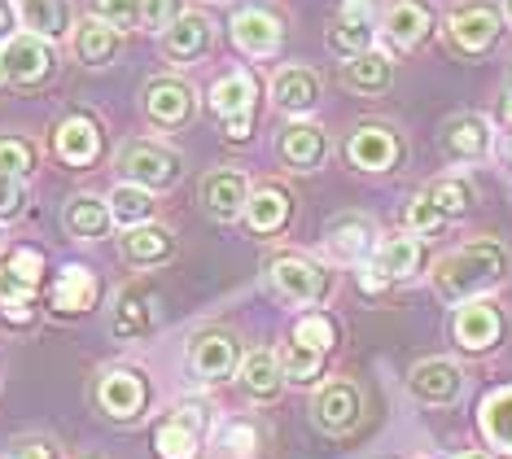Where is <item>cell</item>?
I'll list each match as a JSON object with an SVG mask.
<instances>
[{
  "label": "cell",
  "mask_w": 512,
  "mask_h": 459,
  "mask_svg": "<svg viewBox=\"0 0 512 459\" xmlns=\"http://www.w3.org/2000/svg\"><path fill=\"white\" fill-rule=\"evenodd\" d=\"M456 459H486V455H482V451H460Z\"/></svg>",
  "instance_id": "681fc988"
},
{
  "label": "cell",
  "mask_w": 512,
  "mask_h": 459,
  "mask_svg": "<svg viewBox=\"0 0 512 459\" xmlns=\"http://www.w3.org/2000/svg\"><path fill=\"white\" fill-rule=\"evenodd\" d=\"M294 341H302V346H311V350L324 355V350L337 341V328H333L329 315H302L298 328H294Z\"/></svg>",
  "instance_id": "b9f144b4"
},
{
  "label": "cell",
  "mask_w": 512,
  "mask_h": 459,
  "mask_svg": "<svg viewBox=\"0 0 512 459\" xmlns=\"http://www.w3.org/2000/svg\"><path fill=\"white\" fill-rule=\"evenodd\" d=\"M97 276L88 272V267H66L62 276H57V285H53V306L57 311H66V315H75V311H88L92 302H97Z\"/></svg>",
  "instance_id": "1f68e13d"
},
{
  "label": "cell",
  "mask_w": 512,
  "mask_h": 459,
  "mask_svg": "<svg viewBox=\"0 0 512 459\" xmlns=\"http://www.w3.org/2000/svg\"><path fill=\"white\" fill-rule=\"evenodd\" d=\"M36 171V145L22 136H0V175H14V180H22V175Z\"/></svg>",
  "instance_id": "f35d334b"
},
{
  "label": "cell",
  "mask_w": 512,
  "mask_h": 459,
  "mask_svg": "<svg viewBox=\"0 0 512 459\" xmlns=\"http://www.w3.org/2000/svg\"><path fill=\"white\" fill-rule=\"evenodd\" d=\"M106 206H110V219H119L123 228H141V223L154 215V193L136 188V184H119Z\"/></svg>",
  "instance_id": "8d00e7d4"
},
{
  "label": "cell",
  "mask_w": 512,
  "mask_h": 459,
  "mask_svg": "<svg viewBox=\"0 0 512 459\" xmlns=\"http://www.w3.org/2000/svg\"><path fill=\"white\" fill-rule=\"evenodd\" d=\"M224 446L232 455H250V446H254V429L250 425H232L228 433H224Z\"/></svg>",
  "instance_id": "7dc6e473"
},
{
  "label": "cell",
  "mask_w": 512,
  "mask_h": 459,
  "mask_svg": "<svg viewBox=\"0 0 512 459\" xmlns=\"http://www.w3.org/2000/svg\"><path fill=\"white\" fill-rule=\"evenodd\" d=\"M359 390L351 381H333V385H324L320 398H316V420L329 433H346L359 420Z\"/></svg>",
  "instance_id": "603a6c76"
},
{
  "label": "cell",
  "mask_w": 512,
  "mask_h": 459,
  "mask_svg": "<svg viewBox=\"0 0 512 459\" xmlns=\"http://www.w3.org/2000/svg\"><path fill=\"white\" fill-rule=\"evenodd\" d=\"M246 202H250V184L241 171H211L202 180V206L211 219L232 223L241 210H246Z\"/></svg>",
  "instance_id": "4fadbf2b"
},
{
  "label": "cell",
  "mask_w": 512,
  "mask_h": 459,
  "mask_svg": "<svg viewBox=\"0 0 512 459\" xmlns=\"http://www.w3.org/2000/svg\"><path fill=\"white\" fill-rule=\"evenodd\" d=\"M145 381H141V372H132V368H110L106 376L97 381V403L106 416L114 420H132V416H141V407H145Z\"/></svg>",
  "instance_id": "7c38bea8"
},
{
  "label": "cell",
  "mask_w": 512,
  "mask_h": 459,
  "mask_svg": "<svg viewBox=\"0 0 512 459\" xmlns=\"http://www.w3.org/2000/svg\"><path fill=\"white\" fill-rule=\"evenodd\" d=\"M447 31L464 53H482L499 40V14L482 0H469V5H456L447 14Z\"/></svg>",
  "instance_id": "9c48e42d"
},
{
  "label": "cell",
  "mask_w": 512,
  "mask_h": 459,
  "mask_svg": "<svg viewBox=\"0 0 512 459\" xmlns=\"http://www.w3.org/2000/svg\"><path fill=\"white\" fill-rule=\"evenodd\" d=\"M508 92H512V66H508Z\"/></svg>",
  "instance_id": "816d5d0a"
},
{
  "label": "cell",
  "mask_w": 512,
  "mask_h": 459,
  "mask_svg": "<svg viewBox=\"0 0 512 459\" xmlns=\"http://www.w3.org/2000/svg\"><path fill=\"white\" fill-rule=\"evenodd\" d=\"M272 101L285 114H311L320 105V75L307 66H281L272 79Z\"/></svg>",
  "instance_id": "5bb4252c"
},
{
  "label": "cell",
  "mask_w": 512,
  "mask_h": 459,
  "mask_svg": "<svg viewBox=\"0 0 512 459\" xmlns=\"http://www.w3.org/2000/svg\"><path fill=\"white\" fill-rule=\"evenodd\" d=\"M342 79H346V88L364 92V97H377V92H386V88H390V79H394V62H390L386 53L368 49V53H359V57H351V62H346Z\"/></svg>",
  "instance_id": "f546056e"
},
{
  "label": "cell",
  "mask_w": 512,
  "mask_h": 459,
  "mask_svg": "<svg viewBox=\"0 0 512 459\" xmlns=\"http://www.w3.org/2000/svg\"><path fill=\"white\" fill-rule=\"evenodd\" d=\"M154 324H158L154 293L141 289V285L123 289V293H119V302H114V320H110L114 333H119V337H145Z\"/></svg>",
  "instance_id": "7402d4cb"
},
{
  "label": "cell",
  "mask_w": 512,
  "mask_h": 459,
  "mask_svg": "<svg viewBox=\"0 0 512 459\" xmlns=\"http://www.w3.org/2000/svg\"><path fill=\"white\" fill-rule=\"evenodd\" d=\"M482 429H486V438H491V446L512 455V385L495 390L482 403Z\"/></svg>",
  "instance_id": "836d02e7"
},
{
  "label": "cell",
  "mask_w": 512,
  "mask_h": 459,
  "mask_svg": "<svg viewBox=\"0 0 512 459\" xmlns=\"http://www.w3.org/2000/svg\"><path fill=\"white\" fill-rule=\"evenodd\" d=\"M92 18L114 31L141 27V0H92Z\"/></svg>",
  "instance_id": "60d3db41"
},
{
  "label": "cell",
  "mask_w": 512,
  "mask_h": 459,
  "mask_svg": "<svg viewBox=\"0 0 512 459\" xmlns=\"http://www.w3.org/2000/svg\"><path fill=\"white\" fill-rule=\"evenodd\" d=\"M202 429H206V411L202 407H176L154 429V451H158V459H197Z\"/></svg>",
  "instance_id": "ba28073f"
},
{
  "label": "cell",
  "mask_w": 512,
  "mask_h": 459,
  "mask_svg": "<svg viewBox=\"0 0 512 459\" xmlns=\"http://www.w3.org/2000/svg\"><path fill=\"white\" fill-rule=\"evenodd\" d=\"M119 31L106 27V22H97V18H84L75 27V57L84 66H110L114 57H119Z\"/></svg>",
  "instance_id": "f1b7e54d"
},
{
  "label": "cell",
  "mask_w": 512,
  "mask_h": 459,
  "mask_svg": "<svg viewBox=\"0 0 512 459\" xmlns=\"http://www.w3.org/2000/svg\"><path fill=\"white\" fill-rule=\"evenodd\" d=\"M184 14L180 0H141V27L145 31H167Z\"/></svg>",
  "instance_id": "7bdbcfd3"
},
{
  "label": "cell",
  "mask_w": 512,
  "mask_h": 459,
  "mask_svg": "<svg viewBox=\"0 0 512 459\" xmlns=\"http://www.w3.org/2000/svg\"><path fill=\"white\" fill-rule=\"evenodd\" d=\"M421 263V245L412 237H390L377 245V276L381 280H403L412 276V267Z\"/></svg>",
  "instance_id": "d590c367"
},
{
  "label": "cell",
  "mask_w": 512,
  "mask_h": 459,
  "mask_svg": "<svg viewBox=\"0 0 512 459\" xmlns=\"http://www.w3.org/2000/svg\"><path fill=\"white\" fill-rule=\"evenodd\" d=\"M508 267H512V254L499 241L482 237V241H469V245H460L456 254L442 258V263L434 267V289L451 302L477 298L482 289L499 285V280L508 276Z\"/></svg>",
  "instance_id": "6da1fadb"
},
{
  "label": "cell",
  "mask_w": 512,
  "mask_h": 459,
  "mask_svg": "<svg viewBox=\"0 0 512 459\" xmlns=\"http://www.w3.org/2000/svg\"><path fill=\"white\" fill-rule=\"evenodd\" d=\"M211 110L215 119L224 123L228 136H250V123H254V79L246 70H232L219 84L211 88Z\"/></svg>",
  "instance_id": "5b68a950"
},
{
  "label": "cell",
  "mask_w": 512,
  "mask_h": 459,
  "mask_svg": "<svg viewBox=\"0 0 512 459\" xmlns=\"http://www.w3.org/2000/svg\"><path fill=\"white\" fill-rule=\"evenodd\" d=\"M232 40L241 44V53L267 57L281 44V22H276V14H267V9H241L232 18Z\"/></svg>",
  "instance_id": "ffe728a7"
},
{
  "label": "cell",
  "mask_w": 512,
  "mask_h": 459,
  "mask_svg": "<svg viewBox=\"0 0 512 459\" xmlns=\"http://www.w3.org/2000/svg\"><path fill=\"white\" fill-rule=\"evenodd\" d=\"M412 394L421 398V403H451V398L460 394V368L447 359H425L416 363L412 372Z\"/></svg>",
  "instance_id": "d4e9b609"
},
{
  "label": "cell",
  "mask_w": 512,
  "mask_h": 459,
  "mask_svg": "<svg viewBox=\"0 0 512 459\" xmlns=\"http://www.w3.org/2000/svg\"><path fill=\"white\" fill-rule=\"evenodd\" d=\"M377 250V228L364 215H337L329 223V254L337 263H364Z\"/></svg>",
  "instance_id": "e0dca14e"
},
{
  "label": "cell",
  "mask_w": 512,
  "mask_h": 459,
  "mask_svg": "<svg viewBox=\"0 0 512 459\" xmlns=\"http://www.w3.org/2000/svg\"><path fill=\"white\" fill-rule=\"evenodd\" d=\"M44 258L36 250H14L0 263V306H5L9 320H31V298L40 289Z\"/></svg>",
  "instance_id": "277c9868"
},
{
  "label": "cell",
  "mask_w": 512,
  "mask_h": 459,
  "mask_svg": "<svg viewBox=\"0 0 512 459\" xmlns=\"http://www.w3.org/2000/svg\"><path fill=\"white\" fill-rule=\"evenodd\" d=\"M442 145H447L451 158H482L486 149H491V123L482 119V114H460V119L447 123V132H442Z\"/></svg>",
  "instance_id": "4316f807"
},
{
  "label": "cell",
  "mask_w": 512,
  "mask_h": 459,
  "mask_svg": "<svg viewBox=\"0 0 512 459\" xmlns=\"http://www.w3.org/2000/svg\"><path fill=\"white\" fill-rule=\"evenodd\" d=\"M171 250H176V241H171L167 228H158V223H141V228H127L123 237V258L136 267H154V263H167Z\"/></svg>",
  "instance_id": "83f0119b"
},
{
  "label": "cell",
  "mask_w": 512,
  "mask_h": 459,
  "mask_svg": "<svg viewBox=\"0 0 512 459\" xmlns=\"http://www.w3.org/2000/svg\"><path fill=\"white\" fill-rule=\"evenodd\" d=\"M425 197L438 206V215H442V219H451V215H464V210H469V202H473V188L464 184V180H438Z\"/></svg>",
  "instance_id": "ab89813d"
},
{
  "label": "cell",
  "mask_w": 512,
  "mask_h": 459,
  "mask_svg": "<svg viewBox=\"0 0 512 459\" xmlns=\"http://www.w3.org/2000/svg\"><path fill=\"white\" fill-rule=\"evenodd\" d=\"M53 153L66 167H92L101 153V123L92 114H71V119L57 123L53 132Z\"/></svg>",
  "instance_id": "30bf717a"
},
{
  "label": "cell",
  "mask_w": 512,
  "mask_h": 459,
  "mask_svg": "<svg viewBox=\"0 0 512 459\" xmlns=\"http://www.w3.org/2000/svg\"><path fill=\"white\" fill-rule=\"evenodd\" d=\"M276 363H281L285 381H298V385H307V381H316L320 376V350L302 346V341H289L281 355H276Z\"/></svg>",
  "instance_id": "74e56055"
},
{
  "label": "cell",
  "mask_w": 512,
  "mask_h": 459,
  "mask_svg": "<svg viewBox=\"0 0 512 459\" xmlns=\"http://www.w3.org/2000/svg\"><path fill=\"white\" fill-rule=\"evenodd\" d=\"M285 167L294 171H316L324 162V153H329V136H324L320 123H289L281 132V145H276Z\"/></svg>",
  "instance_id": "2e32d148"
},
{
  "label": "cell",
  "mask_w": 512,
  "mask_h": 459,
  "mask_svg": "<svg viewBox=\"0 0 512 459\" xmlns=\"http://www.w3.org/2000/svg\"><path fill=\"white\" fill-rule=\"evenodd\" d=\"M372 40H377V22H372L368 5H346L342 14L333 18V27H329V44L337 53H346V57L368 53Z\"/></svg>",
  "instance_id": "d6986e66"
},
{
  "label": "cell",
  "mask_w": 512,
  "mask_h": 459,
  "mask_svg": "<svg viewBox=\"0 0 512 459\" xmlns=\"http://www.w3.org/2000/svg\"><path fill=\"white\" fill-rule=\"evenodd\" d=\"M386 35L399 44V49H416V44L429 35V9L421 0H399V5H390Z\"/></svg>",
  "instance_id": "4dcf8cb0"
},
{
  "label": "cell",
  "mask_w": 512,
  "mask_h": 459,
  "mask_svg": "<svg viewBox=\"0 0 512 459\" xmlns=\"http://www.w3.org/2000/svg\"><path fill=\"white\" fill-rule=\"evenodd\" d=\"M237 363H241L237 337L219 333V328H211V333H197L189 341V372L197 376V381H206V385L228 381V376L237 372Z\"/></svg>",
  "instance_id": "8992f818"
},
{
  "label": "cell",
  "mask_w": 512,
  "mask_h": 459,
  "mask_svg": "<svg viewBox=\"0 0 512 459\" xmlns=\"http://www.w3.org/2000/svg\"><path fill=\"white\" fill-rule=\"evenodd\" d=\"M346 5H364V0H346Z\"/></svg>",
  "instance_id": "f5cc1de1"
},
{
  "label": "cell",
  "mask_w": 512,
  "mask_h": 459,
  "mask_svg": "<svg viewBox=\"0 0 512 459\" xmlns=\"http://www.w3.org/2000/svg\"><path fill=\"white\" fill-rule=\"evenodd\" d=\"M499 333H504V315H499V306L495 302H482V298H473V302H464L460 306V315H456V341L464 350H491Z\"/></svg>",
  "instance_id": "9a60e30c"
},
{
  "label": "cell",
  "mask_w": 512,
  "mask_h": 459,
  "mask_svg": "<svg viewBox=\"0 0 512 459\" xmlns=\"http://www.w3.org/2000/svg\"><path fill=\"white\" fill-rule=\"evenodd\" d=\"M346 153H351V162H355L359 171H386L390 162L399 158V140H394L390 127L364 123V127H359V132L351 136Z\"/></svg>",
  "instance_id": "44dd1931"
},
{
  "label": "cell",
  "mask_w": 512,
  "mask_h": 459,
  "mask_svg": "<svg viewBox=\"0 0 512 459\" xmlns=\"http://www.w3.org/2000/svg\"><path fill=\"white\" fill-rule=\"evenodd\" d=\"M246 215H250V228L254 232L285 228V219H289V193H285V188H276V184H263L259 193H250Z\"/></svg>",
  "instance_id": "d6a6232c"
},
{
  "label": "cell",
  "mask_w": 512,
  "mask_h": 459,
  "mask_svg": "<svg viewBox=\"0 0 512 459\" xmlns=\"http://www.w3.org/2000/svg\"><path fill=\"white\" fill-rule=\"evenodd\" d=\"M14 9L27 22V31L40 40H62L71 31V5L66 0H14Z\"/></svg>",
  "instance_id": "484cf974"
},
{
  "label": "cell",
  "mask_w": 512,
  "mask_h": 459,
  "mask_svg": "<svg viewBox=\"0 0 512 459\" xmlns=\"http://www.w3.org/2000/svg\"><path fill=\"white\" fill-rule=\"evenodd\" d=\"M241 381H246V390L254 398H276L285 376H281V363H276L272 350H254V355L241 363Z\"/></svg>",
  "instance_id": "e575fe53"
},
{
  "label": "cell",
  "mask_w": 512,
  "mask_h": 459,
  "mask_svg": "<svg viewBox=\"0 0 512 459\" xmlns=\"http://www.w3.org/2000/svg\"><path fill=\"white\" fill-rule=\"evenodd\" d=\"M22 206H27L22 180H14V175H0V219H18Z\"/></svg>",
  "instance_id": "f6af8a7d"
},
{
  "label": "cell",
  "mask_w": 512,
  "mask_h": 459,
  "mask_svg": "<svg viewBox=\"0 0 512 459\" xmlns=\"http://www.w3.org/2000/svg\"><path fill=\"white\" fill-rule=\"evenodd\" d=\"M272 280L289 302H302V306H316V302H324V293H329V272H324L320 263H311V258H298V254L276 258Z\"/></svg>",
  "instance_id": "52a82bcc"
},
{
  "label": "cell",
  "mask_w": 512,
  "mask_h": 459,
  "mask_svg": "<svg viewBox=\"0 0 512 459\" xmlns=\"http://www.w3.org/2000/svg\"><path fill=\"white\" fill-rule=\"evenodd\" d=\"M504 14H508V22H512V0H504Z\"/></svg>",
  "instance_id": "f907efd6"
},
{
  "label": "cell",
  "mask_w": 512,
  "mask_h": 459,
  "mask_svg": "<svg viewBox=\"0 0 512 459\" xmlns=\"http://www.w3.org/2000/svg\"><path fill=\"white\" fill-rule=\"evenodd\" d=\"M14 35V9H9V0H0V44Z\"/></svg>",
  "instance_id": "c3c4849f"
},
{
  "label": "cell",
  "mask_w": 512,
  "mask_h": 459,
  "mask_svg": "<svg viewBox=\"0 0 512 459\" xmlns=\"http://www.w3.org/2000/svg\"><path fill=\"white\" fill-rule=\"evenodd\" d=\"M403 223H407V232H416V237H421V232H434V228H442V215H438V206H434V202H429V197L421 193L412 206H407Z\"/></svg>",
  "instance_id": "ee69618b"
},
{
  "label": "cell",
  "mask_w": 512,
  "mask_h": 459,
  "mask_svg": "<svg viewBox=\"0 0 512 459\" xmlns=\"http://www.w3.org/2000/svg\"><path fill=\"white\" fill-rule=\"evenodd\" d=\"M206 49H211V18L206 14H180L162 31V53L171 62H197Z\"/></svg>",
  "instance_id": "ac0fdd59"
},
{
  "label": "cell",
  "mask_w": 512,
  "mask_h": 459,
  "mask_svg": "<svg viewBox=\"0 0 512 459\" xmlns=\"http://www.w3.org/2000/svg\"><path fill=\"white\" fill-rule=\"evenodd\" d=\"M9 459H62V455H57V446L49 438H22V442H14Z\"/></svg>",
  "instance_id": "bcb514c9"
},
{
  "label": "cell",
  "mask_w": 512,
  "mask_h": 459,
  "mask_svg": "<svg viewBox=\"0 0 512 459\" xmlns=\"http://www.w3.org/2000/svg\"><path fill=\"white\" fill-rule=\"evenodd\" d=\"M62 223H66V232H71L75 241H97V237H106L110 232V206L101 202V197H92V193H75L71 202H66L62 210Z\"/></svg>",
  "instance_id": "cb8c5ba5"
},
{
  "label": "cell",
  "mask_w": 512,
  "mask_h": 459,
  "mask_svg": "<svg viewBox=\"0 0 512 459\" xmlns=\"http://www.w3.org/2000/svg\"><path fill=\"white\" fill-rule=\"evenodd\" d=\"M145 114L154 127H184L193 119V88L184 79H149L145 84Z\"/></svg>",
  "instance_id": "8fae6325"
},
{
  "label": "cell",
  "mask_w": 512,
  "mask_h": 459,
  "mask_svg": "<svg viewBox=\"0 0 512 459\" xmlns=\"http://www.w3.org/2000/svg\"><path fill=\"white\" fill-rule=\"evenodd\" d=\"M53 70H57V53L40 35L14 31L0 44V75H5V88H40L44 79H53Z\"/></svg>",
  "instance_id": "7a4b0ae2"
},
{
  "label": "cell",
  "mask_w": 512,
  "mask_h": 459,
  "mask_svg": "<svg viewBox=\"0 0 512 459\" xmlns=\"http://www.w3.org/2000/svg\"><path fill=\"white\" fill-rule=\"evenodd\" d=\"M119 171H123V184H136V188H171L180 180V153L158 145V140H132V145L119 149Z\"/></svg>",
  "instance_id": "3957f363"
}]
</instances>
